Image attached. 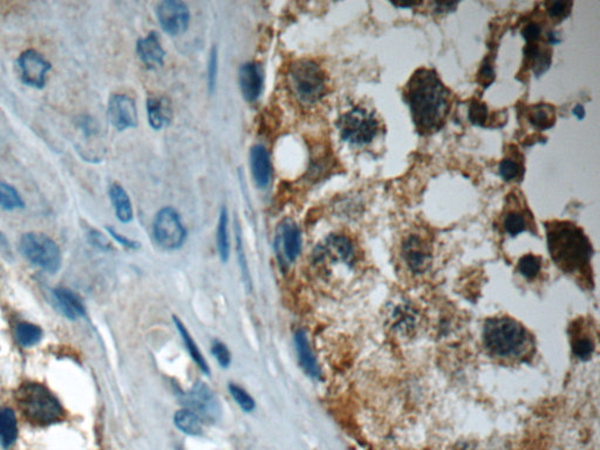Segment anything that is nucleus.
<instances>
[{
    "label": "nucleus",
    "instance_id": "obj_1",
    "mask_svg": "<svg viewBox=\"0 0 600 450\" xmlns=\"http://www.w3.org/2000/svg\"><path fill=\"white\" fill-rule=\"evenodd\" d=\"M416 130L431 134L441 130L450 109V93L431 70L421 68L413 74L405 92Z\"/></svg>",
    "mask_w": 600,
    "mask_h": 450
},
{
    "label": "nucleus",
    "instance_id": "obj_2",
    "mask_svg": "<svg viewBox=\"0 0 600 450\" xmlns=\"http://www.w3.org/2000/svg\"><path fill=\"white\" fill-rule=\"evenodd\" d=\"M548 244L553 262L565 272H576L590 262L592 247L582 230L571 223L548 225Z\"/></svg>",
    "mask_w": 600,
    "mask_h": 450
},
{
    "label": "nucleus",
    "instance_id": "obj_3",
    "mask_svg": "<svg viewBox=\"0 0 600 450\" xmlns=\"http://www.w3.org/2000/svg\"><path fill=\"white\" fill-rule=\"evenodd\" d=\"M15 400L22 414L34 424H56L65 417L58 398L44 385L22 384L15 391Z\"/></svg>",
    "mask_w": 600,
    "mask_h": 450
},
{
    "label": "nucleus",
    "instance_id": "obj_4",
    "mask_svg": "<svg viewBox=\"0 0 600 450\" xmlns=\"http://www.w3.org/2000/svg\"><path fill=\"white\" fill-rule=\"evenodd\" d=\"M483 340L486 348L498 357H516L527 345V332L510 318H493L484 325Z\"/></svg>",
    "mask_w": 600,
    "mask_h": 450
},
{
    "label": "nucleus",
    "instance_id": "obj_5",
    "mask_svg": "<svg viewBox=\"0 0 600 450\" xmlns=\"http://www.w3.org/2000/svg\"><path fill=\"white\" fill-rule=\"evenodd\" d=\"M292 92L302 104H317L326 92V78L317 63L311 60H298L289 70Z\"/></svg>",
    "mask_w": 600,
    "mask_h": 450
},
{
    "label": "nucleus",
    "instance_id": "obj_6",
    "mask_svg": "<svg viewBox=\"0 0 600 450\" xmlns=\"http://www.w3.org/2000/svg\"><path fill=\"white\" fill-rule=\"evenodd\" d=\"M337 126L341 139L357 147L372 143L379 132V122L374 113L361 107L353 108L341 115Z\"/></svg>",
    "mask_w": 600,
    "mask_h": 450
},
{
    "label": "nucleus",
    "instance_id": "obj_7",
    "mask_svg": "<svg viewBox=\"0 0 600 450\" xmlns=\"http://www.w3.org/2000/svg\"><path fill=\"white\" fill-rule=\"evenodd\" d=\"M19 249L29 262L49 273L59 271L63 257L56 242L45 233H25L20 240Z\"/></svg>",
    "mask_w": 600,
    "mask_h": 450
},
{
    "label": "nucleus",
    "instance_id": "obj_8",
    "mask_svg": "<svg viewBox=\"0 0 600 450\" xmlns=\"http://www.w3.org/2000/svg\"><path fill=\"white\" fill-rule=\"evenodd\" d=\"M153 235L159 247L168 251H175L185 244L187 231L180 215L173 208L167 207L155 216Z\"/></svg>",
    "mask_w": 600,
    "mask_h": 450
},
{
    "label": "nucleus",
    "instance_id": "obj_9",
    "mask_svg": "<svg viewBox=\"0 0 600 450\" xmlns=\"http://www.w3.org/2000/svg\"><path fill=\"white\" fill-rule=\"evenodd\" d=\"M160 26L170 36L185 33L190 22L188 6L180 0L162 1L156 11Z\"/></svg>",
    "mask_w": 600,
    "mask_h": 450
},
{
    "label": "nucleus",
    "instance_id": "obj_10",
    "mask_svg": "<svg viewBox=\"0 0 600 450\" xmlns=\"http://www.w3.org/2000/svg\"><path fill=\"white\" fill-rule=\"evenodd\" d=\"M22 82L34 88H43L46 82V74L51 70V63L36 49H27L18 59Z\"/></svg>",
    "mask_w": 600,
    "mask_h": 450
},
{
    "label": "nucleus",
    "instance_id": "obj_11",
    "mask_svg": "<svg viewBox=\"0 0 600 450\" xmlns=\"http://www.w3.org/2000/svg\"><path fill=\"white\" fill-rule=\"evenodd\" d=\"M108 118L111 126L118 132L137 126V104L130 96L114 94L108 102Z\"/></svg>",
    "mask_w": 600,
    "mask_h": 450
},
{
    "label": "nucleus",
    "instance_id": "obj_12",
    "mask_svg": "<svg viewBox=\"0 0 600 450\" xmlns=\"http://www.w3.org/2000/svg\"><path fill=\"white\" fill-rule=\"evenodd\" d=\"M277 247L286 262L293 263L298 258L302 251V233L295 222L285 219L280 224L277 236Z\"/></svg>",
    "mask_w": 600,
    "mask_h": 450
},
{
    "label": "nucleus",
    "instance_id": "obj_13",
    "mask_svg": "<svg viewBox=\"0 0 600 450\" xmlns=\"http://www.w3.org/2000/svg\"><path fill=\"white\" fill-rule=\"evenodd\" d=\"M188 410L195 412L201 419H214L218 414V405L214 394L204 384H197L185 398Z\"/></svg>",
    "mask_w": 600,
    "mask_h": 450
},
{
    "label": "nucleus",
    "instance_id": "obj_14",
    "mask_svg": "<svg viewBox=\"0 0 600 450\" xmlns=\"http://www.w3.org/2000/svg\"><path fill=\"white\" fill-rule=\"evenodd\" d=\"M402 256L406 264L414 272H422L431 263V249L417 235L406 238L402 245Z\"/></svg>",
    "mask_w": 600,
    "mask_h": 450
},
{
    "label": "nucleus",
    "instance_id": "obj_15",
    "mask_svg": "<svg viewBox=\"0 0 600 450\" xmlns=\"http://www.w3.org/2000/svg\"><path fill=\"white\" fill-rule=\"evenodd\" d=\"M240 92L247 102H254L261 96L264 77L261 66L256 63H244L238 72Z\"/></svg>",
    "mask_w": 600,
    "mask_h": 450
},
{
    "label": "nucleus",
    "instance_id": "obj_16",
    "mask_svg": "<svg viewBox=\"0 0 600 450\" xmlns=\"http://www.w3.org/2000/svg\"><path fill=\"white\" fill-rule=\"evenodd\" d=\"M250 166L254 183L259 189H266L271 182V162L269 152L262 144H256L250 150Z\"/></svg>",
    "mask_w": 600,
    "mask_h": 450
},
{
    "label": "nucleus",
    "instance_id": "obj_17",
    "mask_svg": "<svg viewBox=\"0 0 600 450\" xmlns=\"http://www.w3.org/2000/svg\"><path fill=\"white\" fill-rule=\"evenodd\" d=\"M137 53L141 61L151 70H155L163 65L164 49L161 46L157 34L151 32L147 37L137 41Z\"/></svg>",
    "mask_w": 600,
    "mask_h": 450
},
{
    "label": "nucleus",
    "instance_id": "obj_18",
    "mask_svg": "<svg viewBox=\"0 0 600 450\" xmlns=\"http://www.w3.org/2000/svg\"><path fill=\"white\" fill-rule=\"evenodd\" d=\"M321 254L333 256L334 258L345 263L347 265H352L355 259L353 244L350 238L343 235H331L328 237L325 242Z\"/></svg>",
    "mask_w": 600,
    "mask_h": 450
},
{
    "label": "nucleus",
    "instance_id": "obj_19",
    "mask_svg": "<svg viewBox=\"0 0 600 450\" xmlns=\"http://www.w3.org/2000/svg\"><path fill=\"white\" fill-rule=\"evenodd\" d=\"M295 351L298 355L299 364L304 369V372L311 378H319L321 371L318 366L317 360L314 358L309 340L306 333L302 329H299L295 334Z\"/></svg>",
    "mask_w": 600,
    "mask_h": 450
},
{
    "label": "nucleus",
    "instance_id": "obj_20",
    "mask_svg": "<svg viewBox=\"0 0 600 450\" xmlns=\"http://www.w3.org/2000/svg\"><path fill=\"white\" fill-rule=\"evenodd\" d=\"M149 126L154 130H162L171 118L170 104L164 98H149L147 101Z\"/></svg>",
    "mask_w": 600,
    "mask_h": 450
},
{
    "label": "nucleus",
    "instance_id": "obj_21",
    "mask_svg": "<svg viewBox=\"0 0 600 450\" xmlns=\"http://www.w3.org/2000/svg\"><path fill=\"white\" fill-rule=\"evenodd\" d=\"M54 298L59 307L60 311L63 316L70 318L72 320L79 317L85 316V307L82 305V300L77 298V295L66 288H58L54 291Z\"/></svg>",
    "mask_w": 600,
    "mask_h": 450
},
{
    "label": "nucleus",
    "instance_id": "obj_22",
    "mask_svg": "<svg viewBox=\"0 0 600 450\" xmlns=\"http://www.w3.org/2000/svg\"><path fill=\"white\" fill-rule=\"evenodd\" d=\"M111 204L114 207L115 214L118 221L122 223H129L133 219V207L129 199V196L121 185H113L109 189Z\"/></svg>",
    "mask_w": 600,
    "mask_h": 450
},
{
    "label": "nucleus",
    "instance_id": "obj_23",
    "mask_svg": "<svg viewBox=\"0 0 600 450\" xmlns=\"http://www.w3.org/2000/svg\"><path fill=\"white\" fill-rule=\"evenodd\" d=\"M18 437V424L13 410L0 408V444L4 448L11 447Z\"/></svg>",
    "mask_w": 600,
    "mask_h": 450
},
{
    "label": "nucleus",
    "instance_id": "obj_24",
    "mask_svg": "<svg viewBox=\"0 0 600 450\" xmlns=\"http://www.w3.org/2000/svg\"><path fill=\"white\" fill-rule=\"evenodd\" d=\"M174 424L180 432L188 435L199 436L203 432L202 419L188 408L177 410L174 417Z\"/></svg>",
    "mask_w": 600,
    "mask_h": 450
},
{
    "label": "nucleus",
    "instance_id": "obj_25",
    "mask_svg": "<svg viewBox=\"0 0 600 450\" xmlns=\"http://www.w3.org/2000/svg\"><path fill=\"white\" fill-rule=\"evenodd\" d=\"M528 120L538 130H549L555 125V108L548 104H537L531 106L528 113Z\"/></svg>",
    "mask_w": 600,
    "mask_h": 450
},
{
    "label": "nucleus",
    "instance_id": "obj_26",
    "mask_svg": "<svg viewBox=\"0 0 600 450\" xmlns=\"http://www.w3.org/2000/svg\"><path fill=\"white\" fill-rule=\"evenodd\" d=\"M173 319L174 323L176 325L177 331L180 333V338H182L185 347H187V351L189 352V355L192 357V360L196 362V365L199 366V369L208 375L210 373V368H209L208 362H206V359L203 357L202 353L199 351V346L196 345L195 340L192 339L190 333L188 332V329H185V325H183V323L178 318L174 317Z\"/></svg>",
    "mask_w": 600,
    "mask_h": 450
},
{
    "label": "nucleus",
    "instance_id": "obj_27",
    "mask_svg": "<svg viewBox=\"0 0 600 450\" xmlns=\"http://www.w3.org/2000/svg\"><path fill=\"white\" fill-rule=\"evenodd\" d=\"M217 250L222 262H226L230 256V238H229V214L226 208H222L218 217L217 233H216Z\"/></svg>",
    "mask_w": 600,
    "mask_h": 450
},
{
    "label": "nucleus",
    "instance_id": "obj_28",
    "mask_svg": "<svg viewBox=\"0 0 600 450\" xmlns=\"http://www.w3.org/2000/svg\"><path fill=\"white\" fill-rule=\"evenodd\" d=\"M15 336L18 339V343L22 346H33L40 341L43 331L40 327L31 323H20L15 329Z\"/></svg>",
    "mask_w": 600,
    "mask_h": 450
},
{
    "label": "nucleus",
    "instance_id": "obj_29",
    "mask_svg": "<svg viewBox=\"0 0 600 450\" xmlns=\"http://www.w3.org/2000/svg\"><path fill=\"white\" fill-rule=\"evenodd\" d=\"M24 201L19 192L8 183H0V208L5 210H15L24 208Z\"/></svg>",
    "mask_w": 600,
    "mask_h": 450
},
{
    "label": "nucleus",
    "instance_id": "obj_30",
    "mask_svg": "<svg viewBox=\"0 0 600 450\" xmlns=\"http://www.w3.org/2000/svg\"><path fill=\"white\" fill-rule=\"evenodd\" d=\"M503 228L505 233L510 236H517L519 233H524L527 230V221L521 212L511 211L505 216L503 219Z\"/></svg>",
    "mask_w": 600,
    "mask_h": 450
},
{
    "label": "nucleus",
    "instance_id": "obj_31",
    "mask_svg": "<svg viewBox=\"0 0 600 450\" xmlns=\"http://www.w3.org/2000/svg\"><path fill=\"white\" fill-rule=\"evenodd\" d=\"M229 391L232 398L236 401L237 405L247 413H251L256 408V403L254 398L247 393L244 388L240 387L235 384L229 385Z\"/></svg>",
    "mask_w": 600,
    "mask_h": 450
},
{
    "label": "nucleus",
    "instance_id": "obj_32",
    "mask_svg": "<svg viewBox=\"0 0 600 450\" xmlns=\"http://www.w3.org/2000/svg\"><path fill=\"white\" fill-rule=\"evenodd\" d=\"M541 258L538 256L525 255L519 259L518 271L528 279L536 277L541 271Z\"/></svg>",
    "mask_w": 600,
    "mask_h": 450
},
{
    "label": "nucleus",
    "instance_id": "obj_33",
    "mask_svg": "<svg viewBox=\"0 0 600 450\" xmlns=\"http://www.w3.org/2000/svg\"><path fill=\"white\" fill-rule=\"evenodd\" d=\"M469 120L475 126L486 127L489 121V111L486 104L479 101H472L469 107Z\"/></svg>",
    "mask_w": 600,
    "mask_h": 450
},
{
    "label": "nucleus",
    "instance_id": "obj_34",
    "mask_svg": "<svg viewBox=\"0 0 600 450\" xmlns=\"http://www.w3.org/2000/svg\"><path fill=\"white\" fill-rule=\"evenodd\" d=\"M572 348H574V353L579 359L586 360L592 355L594 345H593L592 340L587 336H576L574 343H572Z\"/></svg>",
    "mask_w": 600,
    "mask_h": 450
},
{
    "label": "nucleus",
    "instance_id": "obj_35",
    "mask_svg": "<svg viewBox=\"0 0 600 450\" xmlns=\"http://www.w3.org/2000/svg\"><path fill=\"white\" fill-rule=\"evenodd\" d=\"M500 175L505 181H514L516 178H521L522 168L516 161L511 159H505L500 163Z\"/></svg>",
    "mask_w": 600,
    "mask_h": 450
},
{
    "label": "nucleus",
    "instance_id": "obj_36",
    "mask_svg": "<svg viewBox=\"0 0 600 450\" xmlns=\"http://www.w3.org/2000/svg\"><path fill=\"white\" fill-rule=\"evenodd\" d=\"M218 75V49L216 46L213 47L209 56V61H208V87L209 92L214 93L216 88V82H217Z\"/></svg>",
    "mask_w": 600,
    "mask_h": 450
},
{
    "label": "nucleus",
    "instance_id": "obj_37",
    "mask_svg": "<svg viewBox=\"0 0 600 450\" xmlns=\"http://www.w3.org/2000/svg\"><path fill=\"white\" fill-rule=\"evenodd\" d=\"M211 353L217 360L218 365L223 368H228L231 364V353L229 352L228 347L225 346L222 341L215 340L213 346H211Z\"/></svg>",
    "mask_w": 600,
    "mask_h": 450
},
{
    "label": "nucleus",
    "instance_id": "obj_38",
    "mask_svg": "<svg viewBox=\"0 0 600 450\" xmlns=\"http://www.w3.org/2000/svg\"><path fill=\"white\" fill-rule=\"evenodd\" d=\"M571 6H572V4L569 3V1H556V3L550 4L548 12H549V15L553 19L565 18L570 13Z\"/></svg>",
    "mask_w": 600,
    "mask_h": 450
},
{
    "label": "nucleus",
    "instance_id": "obj_39",
    "mask_svg": "<svg viewBox=\"0 0 600 450\" xmlns=\"http://www.w3.org/2000/svg\"><path fill=\"white\" fill-rule=\"evenodd\" d=\"M524 40L527 44H537L541 37V29L536 22H530L522 31Z\"/></svg>",
    "mask_w": 600,
    "mask_h": 450
},
{
    "label": "nucleus",
    "instance_id": "obj_40",
    "mask_svg": "<svg viewBox=\"0 0 600 450\" xmlns=\"http://www.w3.org/2000/svg\"><path fill=\"white\" fill-rule=\"evenodd\" d=\"M493 79H495V70H493V63L486 59L483 63L481 70H479V82L484 88H486V87H489L491 85Z\"/></svg>",
    "mask_w": 600,
    "mask_h": 450
},
{
    "label": "nucleus",
    "instance_id": "obj_41",
    "mask_svg": "<svg viewBox=\"0 0 600 450\" xmlns=\"http://www.w3.org/2000/svg\"><path fill=\"white\" fill-rule=\"evenodd\" d=\"M89 240L92 245L98 247L100 250H103V251H108V250H111V245L109 243V240L106 238V237L103 236L102 233L98 231V230L91 229L89 231Z\"/></svg>",
    "mask_w": 600,
    "mask_h": 450
},
{
    "label": "nucleus",
    "instance_id": "obj_42",
    "mask_svg": "<svg viewBox=\"0 0 600 450\" xmlns=\"http://www.w3.org/2000/svg\"><path fill=\"white\" fill-rule=\"evenodd\" d=\"M107 231L118 244H121L122 247H127V249H133V250H135V249L140 247L137 242H134V240H129L127 237L122 236L121 233H116V231H115L114 229H111V228H107Z\"/></svg>",
    "mask_w": 600,
    "mask_h": 450
},
{
    "label": "nucleus",
    "instance_id": "obj_43",
    "mask_svg": "<svg viewBox=\"0 0 600 450\" xmlns=\"http://www.w3.org/2000/svg\"><path fill=\"white\" fill-rule=\"evenodd\" d=\"M434 12L436 13H447L456 8L457 3H434Z\"/></svg>",
    "mask_w": 600,
    "mask_h": 450
},
{
    "label": "nucleus",
    "instance_id": "obj_44",
    "mask_svg": "<svg viewBox=\"0 0 600 450\" xmlns=\"http://www.w3.org/2000/svg\"><path fill=\"white\" fill-rule=\"evenodd\" d=\"M574 115L577 116L578 120H582V118H584V115H585V109H584L582 104H577V106H576L575 109H574Z\"/></svg>",
    "mask_w": 600,
    "mask_h": 450
},
{
    "label": "nucleus",
    "instance_id": "obj_45",
    "mask_svg": "<svg viewBox=\"0 0 600 450\" xmlns=\"http://www.w3.org/2000/svg\"><path fill=\"white\" fill-rule=\"evenodd\" d=\"M392 5H393V6H395V8H415V6H419V5H421V3H402V4H398V3H392Z\"/></svg>",
    "mask_w": 600,
    "mask_h": 450
},
{
    "label": "nucleus",
    "instance_id": "obj_46",
    "mask_svg": "<svg viewBox=\"0 0 600 450\" xmlns=\"http://www.w3.org/2000/svg\"><path fill=\"white\" fill-rule=\"evenodd\" d=\"M548 39H549L550 42H551V44L553 45H556L558 44V42H560V39H557L556 33H553V32L549 33V36H548Z\"/></svg>",
    "mask_w": 600,
    "mask_h": 450
},
{
    "label": "nucleus",
    "instance_id": "obj_47",
    "mask_svg": "<svg viewBox=\"0 0 600 450\" xmlns=\"http://www.w3.org/2000/svg\"><path fill=\"white\" fill-rule=\"evenodd\" d=\"M0 245L4 247H8V242H6V238H5L4 235H3V233H0Z\"/></svg>",
    "mask_w": 600,
    "mask_h": 450
}]
</instances>
